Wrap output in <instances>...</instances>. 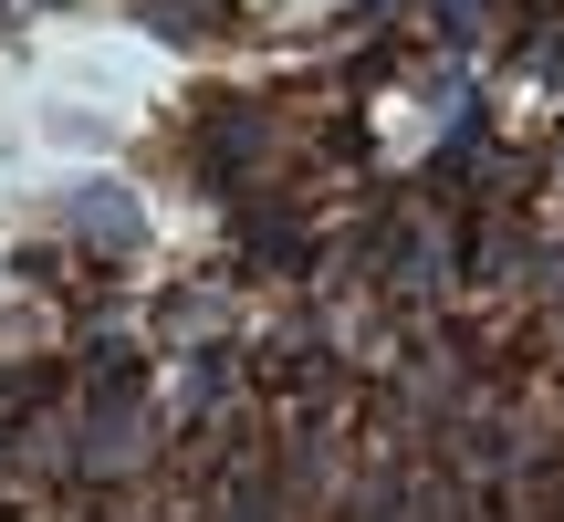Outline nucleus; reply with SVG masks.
Masks as SVG:
<instances>
[{
  "instance_id": "1",
  "label": "nucleus",
  "mask_w": 564,
  "mask_h": 522,
  "mask_svg": "<svg viewBox=\"0 0 564 522\" xmlns=\"http://www.w3.org/2000/svg\"><path fill=\"white\" fill-rule=\"evenodd\" d=\"M147 21H158V32H220V0H158V11H147Z\"/></svg>"
}]
</instances>
